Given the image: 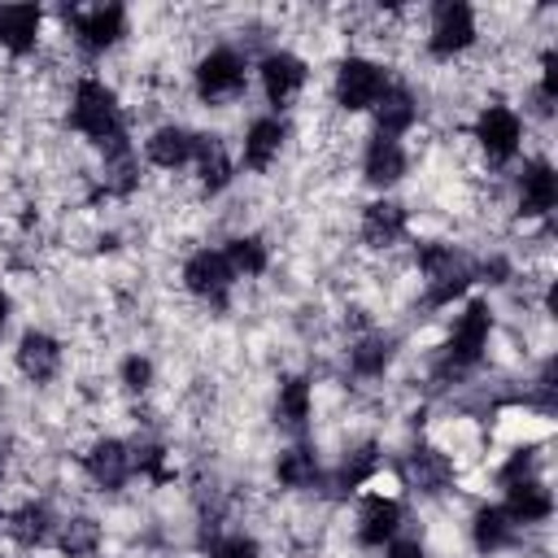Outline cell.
<instances>
[{"label": "cell", "instance_id": "obj_1", "mask_svg": "<svg viewBox=\"0 0 558 558\" xmlns=\"http://www.w3.org/2000/svg\"><path fill=\"white\" fill-rule=\"evenodd\" d=\"M70 122L87 135V140H96V144H118V140H126V131H122V113H118V100H113V92L105 87V83H96V78H83L78 87H74V109H70Z\"/></svg>", "mask_w": 558, "mask_h": 558}, {"label": "cell", "instance_id": "obj_2", "mask_svg": "<svg viewBox=\"0 0 558 558\" xmlns=\"http://www.w3.org/2000/svg\"><path fill=\"white\" fill-rule=\"evenodd\" d=\"M388 92V78L375 61H362V57H349L336 74V100L344 109H375L379 96Z\"/></svg>", "mask_w": 558, "mask_h": 558}, {"label": "cell", "instance_id": "obj_3", "mask_svg": "<svg viewBox=\"0 0 558 558\" xmlns=\"http://www.w3.org/2000/svg\"><path fill=\"white\" fill-rule=\"evenodd\" d=\"M471 39H475V13H471V4L445 0L436 9V22H432V39H427L432 52L436 57H453V52L471 48Z\"/></svg>", "mask_w": 558, "mask_h": 558}, {"label": "cell", "instance_id": "obj_4", "mask_svg": "<svg viewBox=\"0 0 558 558\" xmlns=\"http://www.w3.org/2000/svg\"><path fill=\"white\" fill-rule=\"evenodd\" d=\"M183 283H187L196 296H205V301L222 305V301H227V292H231V283H235V270L227 266V257H222V253L201 248V253L183 266Z\"/></svg>", "mask_w": 558, "mask_h": 558}, {"label": "cell", "instance_id": "obj_5", "mask_svg": "<svg viewBox=\"0 0 558 558\" xmlns=\"http://www.w3.org/2000/svg\"><path fill=\"white\" fill-rule=\"evenodd\" d=\"M488 327H493L488 305H484V301H471L466 314L453 323V336H449V362H453V366H471V362L484 353V344H488Z\"/></svg>", "mask_w": 558, "mask_h": 558}, {"label": "cell", "instance_id": "obj_6", "mask_svg": "<svg viewBox=\"0 0 558 558\" xmlns=\"http://www.w3.org/2000/svg\"><path fill=\"white\" fill-rule=\"evenodd\" d=\"M244 83V61L231 52V48H214L201 65H196V87L205 100H222V96H235Z\"/></svg>", "mask_w": 558, "mask_h": 558}, {"label": "cell", "instance_id": "obj_7", "mask_svg": "<svg viewBox=\"0 0 558 558\" xmlns=\"http://www.w3.org/2000/svg\"><path fill=\"white\" fill-rule=\"evenodd\" d=\"M519 135H523V126H519V118H514L510 109L488 105V109L480 113L475 140H480V148H484L493 161H510V157L519 153Z\"/></svg>", "mask_w": 558, "mask_h": 558}, {"label": "cell", "instance_id": "obj_8", "mask_svg": "<svg viewBox=\"0 0 558 558\" xmlns=\"http://www.w3.org/2000/svg\"><path fill=\"white\" fill-rule=\"evenodd\" d=\"M126 31V13L118 4H100V9H87V13H74V35L83 48L100 52L109 44H118V35Z\"/></svg>", "mask_w": 558, "mask_h": 558}, {"label": "cell", "instance_id": "obj_9", "mask_svg": "<svg viewBox=\"0 0 558 558\" xmlns=\"http://www.w3.org/2000/svg\"><path fill=\"white\" fill-rule=\"evenodd\" d=\"M305 83V61L292 52H270L262 61V87L270 96V105H288Z\"/></svg>", "mask_w": 558, "mask_h": 558}, {"label": "cell", "instance_id": "obj_10", "mask_svg": "<svg viewBox=\"0 0 558 558\" xmlns=\"http://www.w3.org/2000/svg\"><path fill=\"white\" fill-rule=\"evenodd\" d=\"M501 510H506L510 523H536V519H545L554 510V497L536 475H527V480L506 484V506Z\"/></svg>", "mask_w": 558, "mask_h": 558}, {"label": "cell", "instance_id": "obj_11", "mask_svg": "<svg viewBox=\"0 0 558 558\" xmlns=\"http://www.w3.org/2000/svg\"><path fill=\"white\" fill-rule=\"evenodd\" d=\"M554 201H558V174L545 161H527L523 179H519V209L527 218H541L554 209Z\"/></svg>", "mask_w": 558, "mask_h": 558}, {"label": "cell", "instance_id": "obj_12", "mask_svg": "<svg viewBox=\"0 0 558 558\" xmlns=\"http://www.w3.org/2000/svg\"><path fill=\"white\" fill-rule=\"evenodd\" d=\"M135 466V453L122 445V440H100L92 453H87V475L100 484V488H122L126 475Z\"/></svg>", "mask_w": 558, "mask_h": 558}, {"label": "cell", "instance_id": "obj_13", "mask_svg": "<svg viewBox=\"0 0 558 558\" xmlns=\"http://www.w3.org/2000/svg\"><path fill=\"white\" fill-rule=\"evenodd\" d=\"M39 22H44V13L35 4H4L0 9V44L9 52H31L35 35H39Z\"/></svg>", "mask_w": 558, "mask_h": 558}, {"label": "cell", "instance_id": "obj_14", "mask_svg": "<svg viewBox=\"0 0 558 558\" xmlns=\"http://www.w3.org/2000/svg\"><path fill=\"white\" fill-rule=\"evenodd\" d=\"M397 527H401V506L392 497H366L362 523H357L362 545H384V541L397 536Z\"/></svg>", "mask_w": 558, "mask_h": 558}, {"label": "cell", "instance_id": "obj_15", "mask_svg": "<svg viewBox=\"0 0 558 558\" xmlns=\"http://www.w3.org/2000/svg\"><path fill=\"white\" fill-rule=\"evenodd\" d=\"M401 235H405V209L392 205V201H375V205L366 209V218H362V240L375 244V248H388V244H397Z\"/></svg>", "mask_w": 558, "mask_h": 558}, {"label": "cell", "instance_id": "obj_16", "mask_svg": "<svg viewBox=\"0 0 558 558\" xmlns=\"http://www.w3.org/2000/svg\"><path fill=\"white\" fill-rule=\"evenodd\" d=\"M57 362H61V349H57L52 336H44V331H26V336H22V344H17V366H22V375H31V379H52V375H57Z\"/></svg>", "mask_w": 558, "mask_h": 558}, {"label": "cell", "instance_id": "obj_17", "mask_svg": "<svg viewBox=\"0 0 558 558\" xmlns=\"http://www.w3.org/2000/svg\"><path fill=\"white\" fill-rule=\"evenodd\" d=\"M192 153H196V135L183 131V126H161V131L148 140V157H153V166H161V170L187 166Z\"/></svg>", "mask_w": 558, "mask_h": 558}, {"label": "cell", "instance_id": "obj_18", "mask_svg": "<svg viewBox=\"0 0 558 558\" xmlns=\"http://www.w3.org/2000/svg\"><path fill=\"white\" fill-rule=\"evenodd\" d=\"M401 174H405V153H401V144L388 140V135H375L371 148H366V179L379 183V187H388V183H397Z\"/></svg>", "mask_w": 558, "mask_h": 558}, {"label": "cell", "instance_id": "obj_19", "mask_svg": "<svg viewBox=\"0 0 558 558\" xmlns=\"http://www.w3.org/2000/svg\"><path fill=\"white\" fill-rule=\"evenodd\" d=\"M196 170H201V187L205 192H222L231 183V161L218 144V135H196V153H192Z\"/></svg>", "mask_w": 558, "mask_h": 558}, {"label": "cell", "instance_id": "obj_20", "mask_svg": "<svg viewBox=\"0 0 558 558\" xmlns=\"http://www.w3.org/2000/svg\"><path fill=\"white\" fill-rule=\"evenodd\" d=\"M279 144H283V122L279 118H257L248 126V135H244V166L266 170L270 157L279 153Z\"/></svg>", "mask_w": 558, "mask_h": 558}, {"label": "cell", "instance_id": "obj_21", "mask_svg": "<svg viewBox=\"0 0 558 558\" xmlns=\"http://www.w3.org/2000/svg\"><path fill=\"white\" fill-rule=\"evenodd\" d=\"M375 118H379V135H401L410 122H414V96L405 87H388L375 105Z\"/></svg>", "mask_w": 558, "mask_h": 558}, {"label": "cell", "instance_id": "obj_22", "mask_svg": "<svg viewBox=\"0 0 558 558\" xmlns=\"http://www.w3.org/2000/svg\"><path fill=\"white\" fill-rule=\"evenodd\" d=\"M405 475L414 480V488H423V493H440V488L449 484V462H445L436 449H418V453H410Z\"/></svg>", "mask_w": 558, "mask_h": 558}, {"label": "cell", "instance_id": "obj_23", "mask_svg": "<svg viewBox=\"0 0 558 558\" xmlns=\"http://www.w3.org/2000/svg\"><path fill=\"white\" fill-rule=\"evenodd\" d=\"M222 257H227V266H231L235 275H262V270H266V248H262V240H253V235L227 240Z\"/></svg>", "mask_w": 558, "mask_h": 558}, {"label": "cell", "instance_id": "obj_24", "mask_svg": "<svg viewBox=\"0 0 558 558\" xmlns=\"http://www.w3.org/2000/svg\"><path fill=\"white\" fill-rule=\"evenodd\" d=\"M48 527H52L48 506H22V510L9 519V532H13V541H22V545H39V541H48Z\"/></svg>", "mask_w": 558, "mask_h": 558}, {"label": "cell", "instance_id": "obj_25", "mask_svg": "<svg viewBox=\"0 0 558 558\" xmlns=\"http://www.w3.org/2000/svg\"><path fill=\"white\" fill-rule=\"evenodd\" d=\"M510 519H506V510L501 506H484L480 514H475V545L488 554V549H501L506 541H510Z\"/></svg>", "mask_w": 558, "mask_h": 558}, {"label": "cell", "instance_id": "obj_26", "mask_svg": "<svg viewBox=\"0 0 558 558\" xmlns=\"http://www.w3.org/2000/svg\"><path fill=\"white\" fill-rule=\"evenodd\" d=\"M279 418L288 427H305V418H310V384L305 379H288L279 388Z\"/></svg>", "mask_w": 558, "mask_h": 558}, {"label": "cell", "instance_id": "obj_27", "mask_svg": "<svg viewBox=\"0 0 558 558\" xmlns=\"http://www.w3.org/2000/svg\"><path fill=\"white\" fill-rule=\"evenodd\" d=\"M279 480H283L288 488H310V484L318 480L314 453H310V449H288V453L279 458Z\"/></svg>", "mask_w": 558, "mask_h": 558}, {"label": "cell", "instance_id": "obj_28", "mask_svg": "<svg viewBox=\"0 0 558 558\" xmlns=\"http://www.w3.org/2000/svg\"><path fill=\"white\" fill-rule=\"evenodd\" d=\"M96 541H100V527H96L92 519H70V523H65V536H61V549H65L70 558H83V554L96 549Z\"/></svg>", "mask_w": 558, "mask_h": 558}, {"label": "cell", "instance_id": "obj_29", "mask_svg": "<svg viewBox=\"0 0 558 558\" xmlns=\"http://www.w3.org/2000/svg\"><path fill=\"white\" fill-rule=\"evenodd\" d=\"M388 357H392V344L388 340H362L353 349V371L357 375H379L388 366Z\"/></svg>", "mask_w": 558, "mask_h": 558}, {"label": "cell", "instance_id": "obj_30", "mask_svg": "<svg viewBox=\"0 0 558 558\" xmlns=\"http://www.w3.org/2000/svg\"><path fill=\"white\" fill-rule=\"evenodd\" d=\"M371 471H375V449L366 445V449H357V453H353V458L340 466V480H336V484H340V488H357V484H362Z\"/></svg>", "mask_w": 558, "mask_h": 558}, {"label": "cell", "instance_id": "obj_31", "mask_svg": "<svg viewBox=\"0 0 558 558\" xmlns=\"http://www.w3.org/2000/svg\"><path fill=\"white\" fill-rule=\"evenodd\" d=\"M214 558H262V554H257V541L231 536V541H222V545L214 549Z\"/></svg>", "mask_w": 558, "mask_h": 558}, {"label": "cell", "instance_id": "obj_32", "mask_svg": "<svg viewBox=\"0 0 558 558\" xmlns=\"http://www.w3.org/2000/svg\"><path fill=\"white\" fill-rule=\"evenodd\" d=\"M122 379H126V388H144V384L153 379V366H148L144 357H126V362H122Z\"/></svg>", "mask_w": 558, "mask_h": 558}, {"label": "cell", "instance_id": "obj_33", "mask_svg": "<svg viewBox=\"0 0 558 558\" xmlns=\"http://www.w3.org/2000/svg\"><path fill=\"white\" fill-rule=\"evenodd\" d=\"M388 558H423V545L418 541H392Z\"/></svg>", "mask_w": 558, "mask_h": 558}, {"label": "cell", "instance_id": "obj_34", "mask_svg": "<svg viewBox=\"0 0 558 558\" xmlns=\"http://www.w3.org/2000/svg\"><path fill=\"white\" fill-rule=\"evenodd\" d=\"M4 314H9V301H4V292H0V327H4Z\"/></svg>", "mask_w": 558, "mask_h": 558}]
</instances>
